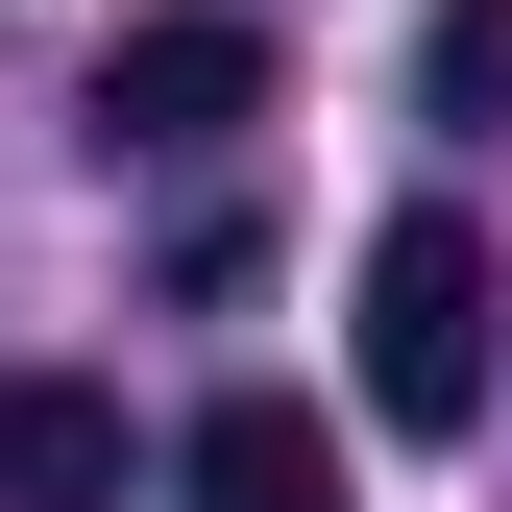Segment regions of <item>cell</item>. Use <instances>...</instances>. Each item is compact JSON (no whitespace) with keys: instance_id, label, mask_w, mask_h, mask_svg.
<instances>
[{"instance_id":"1","label":"cell","mask_w":512,"mask_h":512,"mask_svg":"<svg viewBox=\"0 0 512 512\" xmlns=\"http://www.w3.org/2000/svg\"><path fill=\"white\" fill-rule=\"evenodd\" d=\"M488 366H512V269H488V220H366V415L391 439H464L488 415Z\"/></svg>"},{"instance_id":"2","label":"cell","mask_w":512,"mask_h":512,"mask_svg":"<svg viewBox=\"0 0 512 512\" xmlns=\"http://www.w3.org/2000/svg\"><path fill=\"white\" fill-rule=\"evenodd\" d=\"M244 98H269V25H244V0H171V25L98 49V147H220Z\"/></svg>"},{"instance_id":"3","label":"cell","mask_w":512,"mask_h":512,"mask_svg":"<svg viewBox=\"0 0 512 512\" xmlns=\"http://www.w3.org/2000/svg\"><path fill=\"white\" fill-rule=\"evenodd\" d=\"M122 391H74V366H0V512H122Z\"/></svg>"},{"instance_id":"4","label":"cell","mask_w":512,"mask_h":512,"mask_svg":"<svg viewBox=\"0 0 512 512\" xmlns=\"http://www.w3.org/2000/svg\"><path fill=\"white\" fill-rule=\"evenodd\" d=\"M171 488L196 512H342V439H317V391H220L171 439Z\"/></svg>"},{"instance_id":"5","label":"cell","mask_w":512,"mask_h":512,"mask_svg":"<svg viewBox=\"0 0 512 512\" xmlns=\"http://www.w3.org/2000/svg\"><path fill=\"white\" fill-rule=\"evenodd\" d=\"M415 98L439 122H512V0H439V25H415Z\"/></svg>"}]
</instances>
